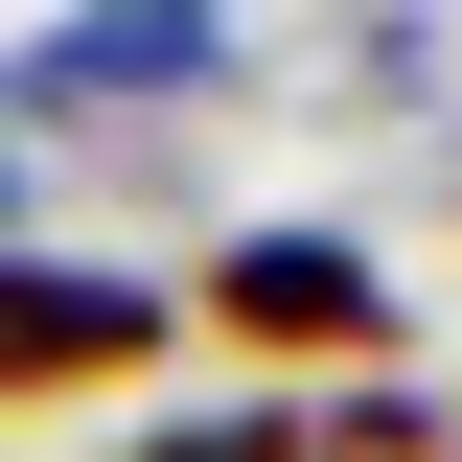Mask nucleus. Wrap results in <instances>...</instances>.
I'll return each instance as SVG.
<instances>
[{
  "instance_id": "f257e3e1",
  "label": "nucleus",
  "mask_w": 462,
  "mask_h": 462,
  "mask_svg": "<svg viewBox=\"0 0 462 462\" xmlns=\"http://www.w3.org/2000/svg\"><path fill=\"white\" fill-rule=\"evenodd\" d=\"M208 346H254V370H324V393H370L393 370V278H370V231H324V208H254V231H208Z\"/></svg>"
},
{
  "instance_id": "f03ea898",
  "label": "nucleus",
  "mask_w": 462,
  "mask_h": 462,
  "mask_svg": "<svg viewBox=\"0 0 462 462\" xmlns=\"http://www.w3.org/2000/svg\"><path fill=\"white\" fill-rule=\"evenodd\" d=\"M231 0H47V23H23V47H0V93L47 116V139H116V116H139V139H162V116H208L231 93Z\"/></svg>"
},
{
  "instance_id": "7ed1b4c3",
  "label": "nucleus",
  "mask_w": 462,
  "mask_h": 462,
  "mask_svg": "<svg viewBox=\"0 0 462 462\" xmlns=\"http://www.w3.org/2000/svg\"><path fill=\"white\" fill-rule=\"evenodd\" d=\"M162 324H185V300L116 278V254H0V416H93V393H139Z\"/></svg>"
},
{
  "instance_id": "20e7f679",
  "label": "nucleus",
  "mask_w": 462,
  "mask_h": 462,
  "mask_svg": "<svg viewBox=\"0 0 462 462\" xmlns=\"http://www.w3.org/2000/svg\"><path fill=\"white\" fill-rule=\"evenodd\" d=\"M116 462H300V393H254V416H139Z\"/></svg>"
},
{
  "instance_id": "39448f33",
  "label": "nucleus",
  "mask_w": 462,
  "mask_h": 462,
  "mask_svg": "<svg viewBox=\"0 0 462 462\" xmlns=\"http://www.w3.org/2000/svg\"><path fill=\"white\" fill-rule=\"evenodd\" d=\"M439 208H462V116H439Z\"/></svg>"
},
{
  "instance_id": "423d86ee",
  "label": "nucleus",
  "mask_w": 462,
  "mask_h": 462,
  "mask_svg": "<svg viewBox=\"0 0 462 462\" xmlns=\"http://www.w3.org/2000/svg\"><path fill=\"white\" fill-rule=\"evenodd\" d=\"M416 23H439V0H416Z\"/></svg>"
}]
</instances>
